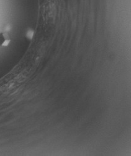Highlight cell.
<instances>
[{
	"label": "cell",
	"mask_w": 131,
	"mask_h": 156,
	"mask_svg": "<svg viewBox=\"0 0 131 156\" xmlns=\"http://www.w3.org/2000/svg\"><path fill=\"white\" fill-rule=\"evenodd\" d=\"M11 42V37L8 32L0 33V46L7 47Z\"/></svg>",
	"instance_id": "6da1fadb"
}]
</instances>
